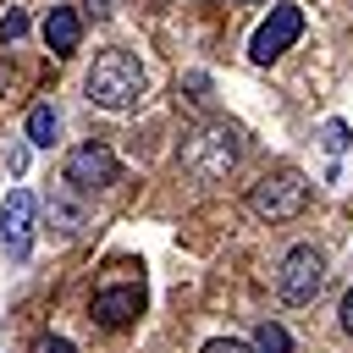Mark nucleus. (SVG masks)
<instances>
[{
    "instance_id": "f03ea898",
    "label": "nucleus",
    "mask_w": 353,
    "mask_h": 353,
    "mask_svg": "<svg viewBox=\"0 0 353 353\" xmlns=\"http://www.w3.org/2000/svg\"><path fill=\"white\" fill-rule=\"evenodd\" d=\"M237 160H243V132L232 121H210L182 143V171L199 182H221L226 171H237Z\"/></svg>"
},
{
    "instance_id": "2eb2a0df",
    "label": "nucleus",
    "mask_w": 353,
    "mask_h": 353,
    "mask_svg": "<svg viewBox=\"0 0 353 353\" xmlns=\"http://www.w3.org/2000/svg\"><path fill=\"white\" fill-rule=\"evenodd\" d=\"M199 353H259V347H248V342H237V336H215V342H204Z\"/></svg>"
},
{
    "instance_id": "6e6552de",
    "label": "nucleus",
    "mask_w": 353,
    "mask_h": 353,
    "mask_svg": "<svg viewBox=\"0 0 353 353\" xmlns=\"http://www.w3.org/2000/svg\"><path fill=\"white\" fill-rule=\"evenodd\" d=\"M138 309H143V281H138V287H99L94 303H88V314H94L99 325H110V331L132 325Z\"/></svg>"
},
{
    "instance_id": "9b49d317",
    "label": "nucleus",
    "mask_w": 353,
    "mask_h": 353,
    "mask_svg": "<svg viewBox=\"0 0 353 353\" xmlns=\"http://www.w3.org/2000/svg\"><path fill=\"white\" fill-rule=\"evenodd\" d=\"M72 193H83V188H72V182H66V188L50 199V215L61 221V232H77V226H83V204H77Z\"/></svg>"
},
{
    "instance_id": "f3484780",
    "label": "nucleus",
    "mask_w": 353,
    "mask_h": 353,
    "mask_svg": "<svg viewBox=\"0 0 353 353\" xmlns=\"http://www.w3.org/2000/svg\"><path fill=\"white\" fill-rule=\"evenodd\" d=\"M33 353H77V347H72V342H66V336H44V342H39V347H33Z\"/></svg>"
},
{
    "instance_id": "ddd939ff",
    "label": "nucleus",
    "mask_w": 353,
    "mask_h": 353,
    "mask_svg": "<svg viewBox=\"0 0 353 353\" xmlns=\"http://www.w3.org/2000/svg\"><path fill=\"white\" fill-rule=\"evenodd\" d=\"M347 138H353V132H347V121H325V127H320L325 154H342V149H347Z\"/></svg>"
},
{
    "instance_id": "1a4fd4ad",
    "label": "nucleus",
    "mask_w": 353,
    "mask_h": 353,
    "mask_svg": "<svg viewBox=\"0 0 353 353\" xmlns=\"http://www.w3.org/2000/svg\"><path fill=\"white\" fill-rule=\"evenodd\" d=\"M77 39H83V17H77L72 6H55V11L44 17V44H50V55H72Z\"/></svg>"
},
{
    "instance_id": "423d86ee",
    "label": "nucleus",
    "mask_w": 353,
    "mask_h": 353,
    "mask_svg": "<svg viewBox=\"0 0 353 353\" xmlns=\"http://www.w3.org/2000/svg\"><path fill=\"white\" fill-rule=\"evenodd\" d=\"M33 221H39V199L33 193H6L0 204V243H6V259H28L33 254Z\"/></svg>"
},
{
    "instance_id": "7ed1b4c3",
    "label": "nucleus",
    "mask_w": 353,
    "mask_h": 353,
    "mask_svg": "<svg viewBox=\"0 0 353 353\" xmlns=\"http://www.w3.org/2000/svg\"><path fill=\"white\" fill-rule=\"evenodd\" d=\"M248 210L259 221H292L309 210V176L298 165H270L254 188H248Z\"/></svg>"
},
{
    "instance_id": "a211bd4d",
    "label": "nucleus",
    "mask_w": 353,
    "mask_h": 353,
    "mask_svg": "<svg viewBox=\"0 0 353 353\" xmlns=\"http://www.w3.org/2000/svg\"><path fill=\"white\" fill-rule=\"evenodd\" d=\"M83 17H94V22H105V17H110V0H83Z\"/></svg>"
},
{
    "instance_id": "f8f14e48",
    "label": "nucleus",
    "mask_w": 353,
    "mask_h": 353,
    "mask_svg": "<svg viewBox=\"0 0 353 353\" xmlns=\"http://www.w3.org/2000/svg\"><path fill=\"white\" fill-rule=\"evenodd\" d=\"M254 347H259V353H292V336H287V325L259 320V325H254Z\"/></svg>"
},
{
    "instance_id": "9d476101",
    "label": "nucleus",
    "mask_w": 353,
    "mask_h": 353,
    "mask_svg": "<svg viewBox=\"0 0 353 353\" xmlns=\"http://www.w3.org/2000/svg\"><path fill=\"white\" fill-rule=\"evenodd\" d=\"M55 132H61V116H55L50 105H33V110H28V143H33V149H50Z\"/></svg>"
},
{
    "instance_id": "6ab92c4d",
    "label": "nucleus",
    "mask_w": 353,
    "mask_h": 353,
    "mask_svg": "<svg viewBox=\"0 0 353 353\" xmlns=\"http://www.w3.org/2000/svg\"><path fill=\"white\" fill-rule=\"evenodd\" d=\"M243 6H259V0H243Z\"/></svg>"
},
{
    "instance_id": "f257e3e1",
    "label": "nucleus",
    "mask_w": 353,
    "mask_h": 353,
    "mask_svg": "<svg viewBox=\"0 0 353 353\" xmlns=\"http://www.w3.org/2000/svg\"><path fill=\"white\" fill-rule=\"evenodd\" d=\"M143 83L149 77H143V61L132 50H99L88 77H83V88H88V99L99 110H132L143 99Z\"/></svg>"
},
{
    "instance_id": "20e7f679",
    "label": "nucleus",
    "mask_w": 353,
    "mask_h": 353,
    "mask_svg": "<svg viewBox=\"0 0 353 353\" xmlns=\"http://www.w3.org/2000/svg\"><path fill=\"white\" fill-rule=\"evenodd\" d=\"M320 287H325V254H320L314 243L287 248V254H281V270H276V292H281V303L303 309V303L320 298Z\"/></svg>"
},
{
    "instance_id": "39448f33",
    "label": "nucleus",
    "mask_w": 353,
    "mask_h": 353,
    "mask_svg": "<svg viewBox=\"0 0 353 353\" xmlns=\"http://www.w3.org/2000/svg\"><path fill=\"white\" fill-rule=\"evenodd\" d=\"M298 33H303V6H270V17L254 28V39H248V55L259 61V66H270L276 55H287L292 44H298Z\"/></svg>"
},
{
    "instance_id": "0eeeda50",
    "label": "nucleus",
    "mask_w": 353,
    "mask_h": 353,
    "mask_svg": "<svg viewBox=\"0 0 353 353\" xmlns=\"http://www.w3.org/2000/svg\"><path fill=\"white\" fill-rule=\"evenodd\" d=\"M116 176H121V160H116L99 138L77 143V149L66 154V182H72V188H83V193H88V188H110Z\"/></svg>"
},
{
    "instance_id": "4468645a",
    "label": "nucleus",
    "mask_w": 353,
    "mask_h": 353,
    "mask_svg": "<svg viewBox=\"0 0 353 353\" xmlns=\"http://www.w3.org/2000/svg\"><path fill=\"white\" fill-rule=\"evenodd\" d=\"M22 33H28V17H22V11H6V17H0V44H17Z\"/></svg>"
},
{
    "instance_id": "dca6fc26",
    "label": "nucleus",
    "mask_w": 353,
    "mask_h": 353,
    "mask_svg": "<svg viewBox=\"0 0 353 353\" xmlns=\"http://www.w3.org/2000/svg\"><path fill=\"white\" fill-rule=\"evenodd\" d=\"M336 325H342V331H347V336H353V287H347V292H342V309H336Z\"/></svg>"
}]
</instances>
